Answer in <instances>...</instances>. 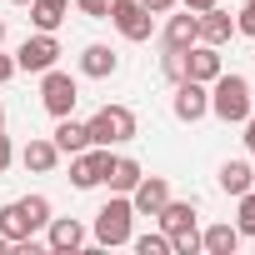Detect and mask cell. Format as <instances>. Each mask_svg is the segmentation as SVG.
Segmentation results:
<instances>
[{
  "mask_svg": "<svg viewBox=\"0 0 255 255\" xmlns=\"http://www.w3.org/2000/svg\"><path fill=\"white\" fill-rule=\"evenodd\" d=\"M0 45H5V15H0Z\"/></svg>",
  "mask_w": 255,
  "mask_h": 255,
  "instance_id": "35",
  "label": "cell"
},
{
  "mask_svg": "<svg viewBox=\"0 0 255 255\" xmlns=\"http://www.w3.org/2000/svg\"><path fill=\"white\" fill-rule=\"evenodd\" d=\"M115 70H120V55H115L110 45H100V40H95V45H85V50H80V75H90V80H110Z\"/></svg>",
  "mask_w": 255,
  "mask_h": 255,
  "instance_id": "17",
  "label": "cell"
},
{
  "mask_svg": "<svg viewBox=\"0 0 255 255\" xmlns=\"http://www.w3.org/2000/svg\"><path fill=\"white\" fill-rule=\"evenodd\" d=\"M160 75H165L170 85L185 80V55H180V50H165V55H160Z\"/></svg>",
  "mask_w": 255,
  "mask_h": 255,
  "instance_id": "25",
  "label": "cell"
},
{
  "mask_svg": "<svg viewBox=\"0 0 255 255\" xmlns=\"http://www.w3.org/2000/svg\"><path fill=\"white\" fill-rule=\"evenodd\" d=\"M5 250H10V240H5V235H0V255H5Z\"/></svg>",
  "mask_w": 255,
  "mask_h": 255,
  "instance_id": "36",
  "label": "cell"
},
{
  "mask_svg": "<svg viewBox=\"0 0 255 255\" xmlns=\"http://www.w3.org/2000/svg\"><path fill=\"white\" fill-rule=\"evenodd\" d=\"M230 35H235V20H230L220 5L200 10V40H205V45H215V50H220V45H230Z\"/></svg>",
  "mask_w": 255,
  "mask_h": 255,
  "instance_id": "19",
  "label": "cell"
},
{
  "mask_svg": "<svg viewBox=\"0 0 255 255\" xmlns=\"http://www.w3.org/2000/svg\"><path fill=\"white\" fill-rule=\"evenodd\" d=\"M10 160H15V145L5 140V130H0V175H5V170H10Z\"/></svg>",
  "mask_w": 255,
  "mask_h": 255,
  "instance_id": "30",
  "label": "cell"
},
{
  "mask_svg": "<svg viewBox=\"0 0 255 255\" xmlns=\"http://www.w3.org/2000/svg\"><path fill=\"white\" fill-rule=\"evenodd\" d=\"M250 105H255V85H250Z\"/></svg>",
  "mask_w": 255,
  "mask_h": 255,
  "instance_id": "38",
  "label": "cell"
},
{
  "mask_svg": "<svg viewBox=\"0 0 255 255\" xmlns=\"http://www.w3.org/2000/svg\"><path fill=\"white\" fill-rule=\"evenodd\" d=\"M85 130H90V145H130L140 135V120L130 105H100L85 120Z\"/></svg>",
  "mask_w": 255,
  "mask_h": 255,
  "instance_id": "4",
  "label": "cell"
},
{
  "mask_svg": "<svg viewBox=\"0 0 255 255\" xmlns=\"http://www.w3.org/2000/svg\"><path fill=\"white\" fill-rule=\"evenodd\" d=\"M20 165H25L30 175H50V170L60 165L55 140H50V135H30V140H25V150H20Z\"/></svg>",
  "mask_w": 255,
  "mask_h": 255,
  "instance_id": "14",
  "label": "cell"
},
{
  "mask_svg": "<svg viewBox=\"0 0 255 255\" xmlns=\"http://www.w3.org/2000/svg\"><path fill=\"white\" fill-rule=\"evenodd\" d=\"M75 10H80L85 20H105V15H110V0H75Z\"/></svg>",
  "mask_w": 255,
  "mask_h": 255,
  "instance_id": "26",
  "label": "cell"
},
{
  "mask_svg": "<svg viewBox=\"0 0 255 255\" xmlns=\"http://www.w3.org/2000/svg\"><path fill=\"white\" fill-rule=\"evenodd\" d=\"M235 30H240V35H250V40H255V5H250V0H245V10H240V15H235Z\"/></svg>",
  "mask_w": 255,
  "mask_h": 255,
  "instance_id": "28",
  "label": "cell"
},
{
  "mask_svg": "<svg viewBox=\"0 0 255 255\" xmlns=\"http://www.w3.org/2000/svg\"><path fill=\"white\" fill-rule=\"evenodd\" d=\"M250 5H255V0H250Z\"/></svg>",
  "mask_w": 255,
  "mask_h": 255,
  "instance_id": "39",
  "label": "cell"
},
{
  "mask_svg": "<svg viewBox=\"0 0 255 255\" xmlns=\"http://www.w3.org/2000/svg\"><path fill=\"white\" fill-rule=\"evenodd\" d=\"M215 180H220V190H225V195H245V190L255 185V165H250V160H225Z\"/></svg>",
  "mask_w": 255,
  "mask_h": 255,
  "instance_id": "21",
  "label": "cell"
},
{
  "mask_svg": "<svg viewBox=\"0 0 255 255\" xmlns=\"http://www.w3.org/2000/svg\"><path fill=\"white\" fill-rule=\"evenodd\" d=\"M170 110H175V120H185V125H195V120H205L210 115V85H200V80H175V95H170Z\"/></svg>",
  "mask_w": 255,
  "mask_h": 255,
  "instance_id": "9",
  "label": "cell"
},
{
  "mask_svg": "<svg viewBox=\"0 0 255 255\" xmlns=\"http://www.w3.org/2000/svg\"><path fill=\"white\" fill-rule=\"evenodd\" d=\"M50 225V200L45 195H20V200H5L0 205V235H5L10 245L30 240L35 230Z\"/></svg>",
  "mask_w": 255,
  "mask_h": 255,
  "instance_id": "1",
  "label": "cell"
},
{
  "mask_svg": "<svg viewBox=\"0 0 255 255\" xmlns=\"http://www.w3.org/2000/svg\"><path fill=\"white\" fill-rule=\"evenodd\" d=\"M50 140H55V150H60V155H75V150H85V145H90V130H85V120L60 115V120H55V130H50Z\"/></svg>",
  "mask_w": 255,
  "mask_h": 255,
  "instance_id": "18",
  "label": "cell"
},
{
  "mask_svg": "<svg viewBox=\"0 0 255 255\" xmlns=\"http://www.w3.org/2000/svg\"><path fill=\"white\" fill-rule=\"evenodd\" d=\"M130 245H135V255H170V235H165V230H155V235H130Z\"/></svg>",
  "mask_w": 255,
  "mask_h": 255,
  "instance_id": "23",
  "label": "cell"
},
{
  "mask_svg": "<svg viewBox=\"0 0 255 255\" xmlns=\"http://www.w3.org/2000/svg\"><path fill=\"white\" fill-rule=\"evenodd\" d=\"M140 5H145L150 15H170V10H175V0H140Z\"/></svg>",
  "mask_w": 255,
  "mask_h": 255,
  "instance_id": "31",
  "label": "cell"
},
{
  "mask_svg": "<svg viewBox=\"0 0 255 255\" xmlns=\"http://www.w3.org/2000/svg\"><path fill=\"white\" fill-rule=\"evenodd\" d=\"M110 170V145H85L70 155V185L75 190H95Z\"/></svg>",
  "mask_w": 255,
  "mask_h": 255,
  "instance_id": "8",
  "label": "cell"
},
{
  "mask_svg": "<svg viewBox=\"0 0 255 255\" xmlns=\"http://www.w3.org/2000/svg\"><path fill=\"white\" fill-rule=\"evenodd\" d=\"M55 60H60V40H55L50 30L25 35L20 50H15V70H25V75H40V70H50Z\"/></svg>",
  "mask_w": 255,
  "mask_h": 255,
  "instance_id": "7",
  "label": "cell"
},
{
  "mask_svg": "<svg viewBox=\"0 0 255 255\" xmlns=\"http://www.w3.org/2000/svg\"><path fill=\"white\" fill-rule=\"evenodd\" d=\"M75 100H80V80L70 75V70H60V65H50V70H40V105L60 120V115H70L75 110Z\"/></svg>",
  "mask_w": 255,
  "mask_h": 255,
  "instance_id": "5",
  "label": "cell"
},
{
  "mask_svg": "<svg viewBox=\"0 0 255 255\" xmlns=\"http://www.w3.org/2000/svg\"><path fill=\"white\" fill-rule=\"evenodd\" d=\"M155 225L175 240V235H195L200 225H195V200H165L160 210H155Z\"/></svg>",
  "mask_w": 255,
  "mask_h": 255,
  "instance_id": "12",
  "label": "cell"
},
{
  "mask_svg": "<svg viewBox=\"0 0 255 255\" xmlns=\"http://www.w3.org/2000/svg\"><path fill=\"white\" fill-rule=\"evenodd\" d=\"M195 250H200V230H195V235H175V240H170V255H195Z\"/></svg>",
  "mask_w": 255,
  "mask_h": 255,
  "instance_id": "27",
  "label": "cell"
},
{
  "mask_svg": "<svg viewBox=\"0 0 255 255\" xmlns=\"http://www.w3.org/2000/svg\"><path fill=\"white\" fill-rule=\"evenodd\" d=\"M165 200H170V180H165V175H140V185L130 190V205H135V215H155Z\"/></svg>",
  "mask_w": 255,
  "mask_h": 255,
  "instance_id": "15",
  "label": "cell"
},
{
  "mask_svg": "<svg viewBox=\"0 0 255 255\" xmlns=\"http://www.w3.org/2000/svg\"><path fill=\"white\" fill-rule=\"evenodd\" d=\"M10 5H30V0H10Z\"/></svg>",
  "mask_w": 255,
  "mask_h": 255,
  "instance_id": "37",
  "label": "cell"
},
{
  "mask_svg": "<svg viewBox=\"0 0 255 255\" xmlns=\"http://www.w3.org/2000/svg\"><path fill=\"white\" fill-rule=\"evenodd\" d=\"M80 245H85V225H80L75 215H50V225H45V250L70 255V250H80Z\"/></svg>",
  "mask_w": 255,
  "mask_h": 255,
  "instance_id": "10",
  "label": "cell"
},
{
  "mask_svg": "<svg viewBox=\"0 0 255 255\" xmlns=\"http://www.w3.org/2000/svg\"><path fill=\"white\" fill-rule=\"evenodd\" d=\"M240 130H245V135H240V140H245V150H250V155H255V110H250V115H245V120H240Z\"/></svg>",
  "mask_w": 255,
  "mask_h": 255,
  "instance_id": "29",
  "label": "cell"
},
{
  "mask_svg": "<svg viewBox=\"0 0 255 255\" xmlns=\"http://www.w3.org/2000/svg\"><path fill=\"white\" fill-rule=\"evenodd\" d=\"M225 70V60H220V50L215 45H205V40H195L190 50H185V75L190 80H200V85H210L215 75Z\"/></svg>",
  "mask_w": 255,
  "mask_h": 255,
  "instance_id": "13",
  "label": "cell"
},
{
  "mask_svg": "<svg viewBox=\"0 0 255 255\" xmlns=\"http://www.w3.org/2000/svg\"><path fill=\"white\" fill-rule=\"evenodd\" d=\"M240 240H245V235H240L230 220H220V225H205V230H200V250H210V255H235V250H240Z\"/></svg>",
  "mask_w": 255,
  "mask_h": 255,
  "instance_id": "20",
  "label": "cell"
},
{
  "mask_svg": "<svg viewBox=\"0 0 255 255\" xmlns=\"http://www.w3.org/2000/svg\"><path fill=\"white\" fill-rule=\"evenodd\" d=\"M10 75H15V55H5V50H0V85H5Z\"/></svg>",
  "mask_w": 255,
  "mask_h": 255,
  "instance_id": "32",
  "label": "cell"
},
{
  "mask_svg": "<svg viewBox=\"0 0 255 255\" xmlns=\"http://www.w3.org/2000/svg\"><path fill=\"white\" fill-rule=\"evenodd\" d=\"M65 10H70V0H30V25L55 35L65 25Z\"/></svg>",
  "mask_w": 255,
  "mask_h": 255,
  "instance_id": "22",
  "label": "cell"
},
{
  "mask_svg": "<svg viewBox=\"0 0 255 255\" xmlns=\"http://www.w3.org/2000/svg\"><path fill=\"white\" fill-rule=\"evenodd\" d=\"M250 110H255V105H250V80L235 75V70H220V75L210 80V115L225 120V125H240Z\"/></svg>",
  "mask_w": 255,
  "mask_h": 255,
  "instance_id": "2",
  "label": "cell"
},
{
  "mask_svg": "<svg viewBox=\"0 0 255 255\" xmlns=\"http://www.w3.org/2000/svg\"><path fill=\"white\" fill-rule=\"evenodd\" d=\"M195 40H200V15H195V10L170 15V20H165V30H160V50H180V55H185Z\"/></svg>",
  "mask_w": 255,
  "mask_h": 255,
  "instance_id": "11",
  "label": "cell"
},
{
  "mask_svg": "<svg viewBox=\"0 0 255 255\" xmlns=\"http://www.w3.org/2000/svg\"><path fill=\"white\" fill-rule=\"evenodd\" d=\"M130 45H145L150 35H155V15L140 5V0H110V15H105Z\"/></svg>",
  "mask_w": 255,
  "mask_h": 255,
  "instance_id": "6",
  "label": "cell"
},
{
  "mask_svg": "<svg viewBox=\"0 0 255 255\" xmlns=\"http://www.w3.org/2000/svg\"><path fill=\"white\" fill-rule=\"evenodd\" d=\"M175 5H185V10H195V15H200V10H210V5H220V0H175Z\"/></svg>",
  "mask_w": 255,
  "mask_h": 255,
  "instance_id": "33",
  "label": "cell"
},
{
  "mask_svg": "<svg viewBox=\"0 0 255 255\" xmlns=\"http://www.w3.org/2000/svg\"><path fill=\"white\" fill-rule=\"evenodd\" d=\"M240 200V210H235V230L240 235H255V185L245 190V195H235Z\"/></svg>",
  "mask_w": 255,
  "mask_h": 255,
  "instance_id": "24",
  "label": "cell"
},
{
  "mask_svg": "<svg viewBox=\"0 0 255 255\" xmlns=\"http://www.w3.org/2000/svg\"><path fill=\"white\" fill-rule=\"evenodd\" d=\"M140 175H145V170H140V160H135V155H110V170H105V180H100V185H105V190H115V195H130V190L140 185Z\"/></svg>",
  "mask_w": 255,
  "mask_h": 255,
  "instance_id": "16",
  "label": "cell"
},
{
  "mask_svg": "<svg viewBox=\"0 0 255 255\" xmlns=\"http://www.w3.org/2000/svg\"><path fill=\"white\" fill-rule=\"evenodd\" d=\"M90 235H95V245H130V235H135V205H130V195L110 190V200L95 210Z\"/></svg>",
  "mask_w": 255,
  "mask_h": 255,
  "instance_id": "3",
  "label": "cell"
},
{
  "mask_svg": "<svg viewBox=\"0 0 255 255\" xmlns=\"http://www.w3.org/2000/svg\"><path fill=\"white\" fill-rule=\"evenodd\" d=\"M0 130H5V100H0Z\"/></svg>",
  "mask_w": 255,
  "mask_h": 255,
  "instance_id": "34",
  "label": "cell"
}]
</instances>
